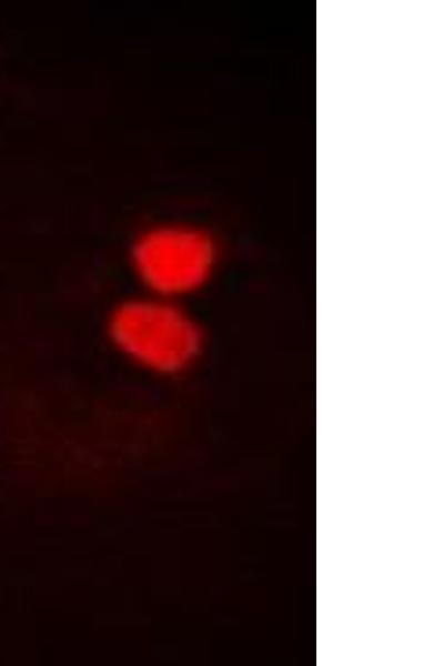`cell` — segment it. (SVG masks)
I'll use <instances>...</instances> for the list:
<instances>
[{"label": "cell", "instance_id": "obj_1", "mask_svg": "<svg viewBox=\"0 0 444 666\" xmlns=\"http://www.w3.org/2000/svg\"><path fill=\"white\" fill-rule=\"evenodd\" d=\"M110 333L129 356L165 373L186 367L202 344L201 331L190 315L160 299L123 303L111 317Z\"/></svg>", "mask_w": 444, "mask_h": 666}, {"label": "cell", "instance_id": "obj_2", "mask_svg": "<svg viewBox=\"0 0 444 666\" xmlns=\"http://www.w3.org/2000/svg\"><path fill=\"white\" fill-rule=\"evenodd\" d=\"M133 263L141 280L162 295L195 290L209 278L214 248L201 231L163 226L143 234L134 245Z\"/></svg>", "mask_w": 444, "mask_h": 666}]
</instances>
